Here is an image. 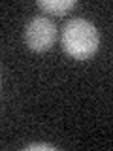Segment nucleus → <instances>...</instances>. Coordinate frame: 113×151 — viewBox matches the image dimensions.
<instances>
[{"label":"nucleus","mask_w":113,"mask_h":151,"mask_svg":"<svg viewBox=\"0 0 113 151\" xmlns=\"http://www.w3.org/2000/svg\"><path fill=\"white\" fill-rule=\"evenodd\" d=\"M38 6L53 15H64L75 6V0H38Z\"/></svg>","instance_id":"nucleus-3"},{"label":"nucleus","mask_w":113,"mask_h":151,"mask_svg":"<svg viewBox=\"0 0 113 151\" xmlns=\"http://www.w3.org/2000/svg\"><path fill=\"white\" fill-rule=\"evenodd\" d=\"M62 45L74 59H89L98 49V30L87 19H70L62 28Z\"/></svg>","instance_id":"nucleus-1"},{"label":"nucleus","mask_w":113,"mask_h":151,"mask_svg":"<svg viewBox=\"0 0 113 151\" xmlns=\"http://www.w3.org/2000/svg\"><path fill=\"white\" fill-rule=\"evenodd\" d=\"M25 149H28V151H34V149H49V151H53L55 145H51V144H30V145H26Z\"/></svg>","instance_id":"nucleus-4"},{"label":"nucleus","mask_w":113,"mask_h":151,"mask_svg":"<svg viewBox=\"0 0 113 151\" xmlns=\"http://www.w3.org/2000/svg\"><path fill=\"white\" fill-rule=\"evenodd\" d=\"M25 38L30 49L34 51H45L53 45L55 38H56V27L51 19H47L45 15H38L34 17L25 28Z\"/></svg>","instance_id":"nucleus-2"}]
</instances>
